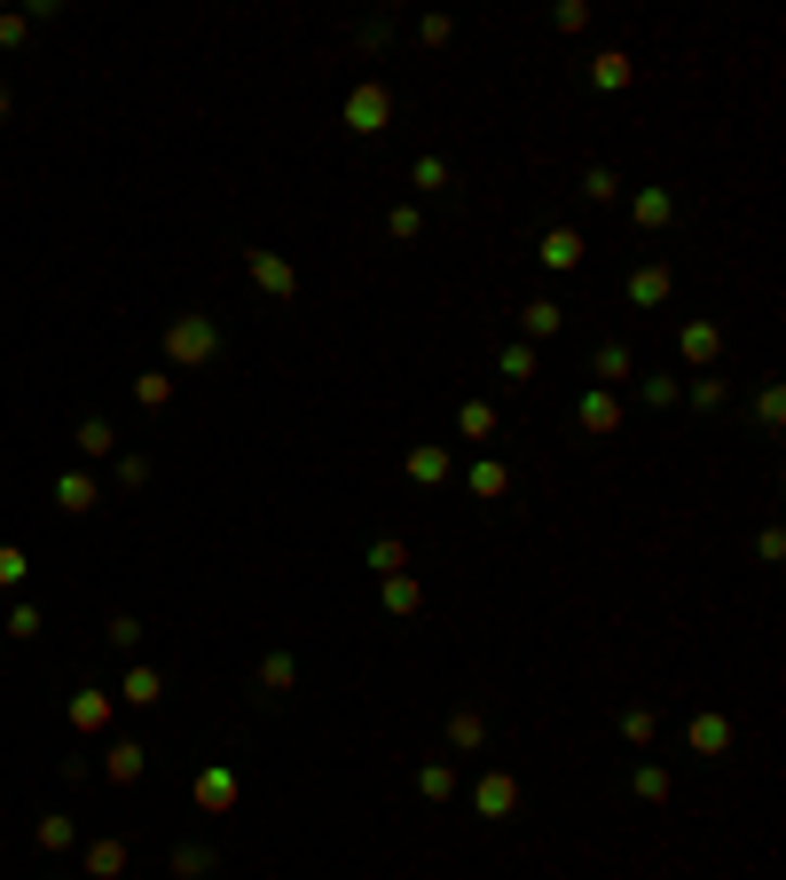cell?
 Wrapping results in <instances>:
<instances>
[{
    "mask_svg": "<svg viewBox=\"0 0 786 880\" xmlns=\"http://www.w3.org/2000/svg\"><path fill=\"white\" fill-rule=\"evenodd\" d=\"M496 369H504L511 386H528V378H535V347H504V362H496Z\"/></svg>",
    "mask_w": 786,
    "mask_h": 880,
    "instance_id": "33",
    "label": "cell"
},
{
    "mask_svg": "<svg viewBox=\"0 0 786 880\" xmlns=\"http://www.w3.org/2000/svg\"><path fill=\"white\" fill-rule=\"evenodd\" d=\"M676 354L693 362V369H708L715 354H724V330H715V323H684V330H676Z\"/></svg>",
    "mask_w": 786,
    "mask_h": 880,
    "instance_id": "9",
    "label": "cell"
},
{
    "mask_svg": "<svg viewBox=\"0 0 786 880\" xmlns=\"http://www.w3.org/2000/svg\"><path fill=\"white\" fill-rule=\"evenodd\" d=\"M630 213H637V228H669L676 221V189H637Z\"/></svg>",
    "mask_w": 786,
    "mask_h": 880,
    "instance_id": "15",
    "label": "cell"
},
{
    "mask_svg": "<svg viewBox=\"0 0 786 880\" xmlns=\"http://www.w3.org/2000/svg\"><path fill=\"white\" fill-rule=\"evenodd\" d=\"M465 488H472V495H480V503H496V495H504V488H511V472H504V464H496V456H480V464H472V472H465Z\"/></svg>",
    "mask_w": 786,
    "mask_h": 880,
    "instance_id": "24",
    "label": "cell"
},
{
    "mask_svg": "<svg viewBox=\"0 0 786 880\" xmlns=\"http://www.w3.org/2000/svg\"><path fill=\"white\" fill-rule=\"evenodd\" d=\"M72 440H79V456H87V464H103V456H118V432H111L103 417H79V432H72Z\"/></svg>",
    "mask_w": 786,
    "mask_h": 880,
    "instance_id": "20",
    "label": "cell"
},
{
    "mask_svg": "<svg viewBox=\"0 0 786 880\" xmlns=\"http://www.w3.org/2000/svg\"><path fill=\"white\" fill-rule=\"evenodd\" d=\"M150 480V456H118V488H142Z\"/></svg>",
    "mask_w": 786,
    "mask_h": 880,
    "instance_id": "41",
    "label": "cell"
},
{
    "mask_svg": "<svg viewBox=\"0 0 786 880\" xmlns=\"http://www.w3.org/2000/svg\"><path fill=\"white\" fill-rule=\"evenodd\" d=\"M756 417H763V425H778V417H786V393H778V386H763V401H756Z\"/></svg>",
    "mask_w": 786,
    "mask_h": 880,
    "instance_id": "43",
    "label": "cell"
},
{
    "mask_svg": "<svg viewBox=\"0 0 786 880\" xmlns=\"http://www.w3.org/2000/svg\"><path fill=\"white\" fill-rule=\"evenodd\" d=\"M370 574H378V582H385V574H409V543H402V535H378V543H370V558H363Z\"/></svg>",
    "mask_w": 786,
    "mask_h": 880,
    "instance_id": "21",
    "label": "cell"
},
{
    "mask_svg": "<svg viewBox=\"0 0 786 880\" xmlns=\"http://www.w3.org/2000/svg\"><path fill=\"white\" fill-rule=\"evenodd\" d=\"M637 79V63L630 55H621V48H606V55H590V87H598V95H621V87H630Z\"/></svg>",
    "mask_w": 786,
    "mask_h": 880,
    "instance_id": "11",
    "label": "cell"
},
{
    "mask_svg": "<svg viewBox=\"0 0 786 880\" xmlns=\"http://www.w3.org/2000/svg\"><path fill=\"white\" fill-rule=\"evenodd\" d=\"M174 872L196 880V872H213V850H174Z\"/></svg>",
    "mask_w": 786,
    "mask_h": 880,
    "instance_id": "38",
    "label": "cell"
},
{
    "mask_svg": "<svg viewBox=\"0 0 786 880\" xmlns=\"http://www.w3.org/2000/svg\"><path fill=\"white\" fill-rule=\"evenodd\" d=\"M630 369H637V362H630V347H613V338H606V347H598V354H590V378H598L606 393H613L621 378H630Z\"/></svg>",
    "mask_w": 786,
    "mask_h": 880,
    "instance_id": "18",
    "label": "cell"
},
{
    "mask_svg": "<svg viewBox=\"0 0 786 880\" xmlns=\"http://www.w3.org/2000/svg\"><path fill=\"white\" fill-rule=\"evenodd\" d=\"M417 228H424V213H417V205H393V221H385V236H393V244H409Z\"/></svg>",
    "mask_w": 786,
    "mask_h": 880,
    "instance_id": "35",
    "label": "cell"
},
{
    "mask_svg": "<svg viewBox=\"0 0 786 880\" xmlns=\"http://www.w3.org/2000/svg\"><path fill=\"white\" fill-rule=\"evenodd\" d=\"M684 747H693V755H724V747H732V716H693Z\"/></svg>",
    "mask_w": 786,
    "mask_h": 880,
    "instance_id": "14",
    "label": "cell"
},
{
    "mask_svg": "<svg viewBox=\"0 0 786 880\" xmlns=\"http://www.w3.org/2000/svg\"><path fill=\"white\" fill-rule=\"evenodd\" d=\"M385 118H393V87H385V79H363V87L346 95V126H354V134H385Z\"/></svg>",
    "mask_w": 786,
    "mask_h": 880,
    "instance_id": "2",
    "label": "cell"
},
{
    "mask_svg": "<svg viewBox=\"0 0 786 880\" xmlns=\"http://www.w3.org/2000/svg\"><path fill=\"white\" fill-rule=\"evenodd\" d=\"M237 802V770L228 763H213V770H196V809H205V818H220V809Z\"/></svg>",
    "mask_w": 786,
    "mask_h": 880,
    "instance_id": "8",
    "label": "cell"
},
{
    "mask_svg": "<svg viewBox=\"0 0 786 880\" xmlns=\"http://www.w3.org/2000/svg\"><path fill=\"white\" fill-rule=\"evenodd\" d=\"M669 291H676V267L669 260H645L630 276V307H669Z\"/></svg>",
    "mask_w": 786,
    "mask_h": 880,
    "instance_id": "6",
    "label": "cell"
},
{
    "mask_svg": "<svg viewBox=\"0 0 786 880\" xmlns=\"http://www.w3.org/2000/svg\"><path fill=\"white\" fill-rule=\"evenodd\" d=\"M31 841H40V850H72V818H40V826H31Z\"/></svg>",
    "mask_w": 786,
    "mask_h": 880,
    "instance_id": "32",
    "label": "cell"
},
{
    "mask_svg": "<svg viewBox=\"0 0 786 880\" xmlns=\"http://www.w3.org/2000/svg\"><path fill=\"white\" fill-rule=\"evenodd\" d=\"M126 872V850L118 841H87V880H118Z\"/></svg>",
    "mask_w": 786,
    "mask_h": 880,
    "instance_id": "26",
    "label": "cell"
},
{
    "mask_svg": "<svg viewBox=\"0 0 786 880\" xmlns=\"http://www.w3.org/2000/svg\"><path fill=\"white\" fill-rule=\"evenodd\" d=\"M103 770H111V787H135V778H142V747H135V739H111Z\"/></svg>",
    "mask_w": 786,
    "mask_h": 880,
    "instance_id": "19",
    "label": "cell"
},
{
    "mask_svg": "<svg viewBox=\"0 0 786 880\" xmlns=\"http://www.w3.org/2000/svg\"><path fill=\"white\" fill-rule=\"evenodd\" d=\"M24 574H31V566H24V551H16V543H0V590H16Z\"/></svg>",
    "mask_w": 786,
    "mask_h": 880,
    "instance_id": "37",
    "label": "cell"
},
{
    "mask_svg": "<svg viewBox=\"0 0 786 880\" xmlns=\"http://www.w3.org/2000/svg\"><path fill=\"white\" fill-rule=\"evenodd\" d=\"M630 794H637V802H669L676 787H669V770H661V763H637V778H630Z\"/></svg>",
    "mask_w": 786,
    "mask_h": 880,
    "instance_id": "28",
    "label": "cell"
},
{
    "mask_svg": "<svg viewBox=\"0 0 786 880\" xmlns=\"http://www.w3.org/2000/svg\"><path fill=\"white\" fill-rule=\"evenodd\" d=\"M519 330H528L519 347H543V338L567 330V307H559V299H528V307H519Z\"/></svg>",
    "mask_w": 786,
    "mask_h": 880,
    "instance_id": "7",
    "label": "cell"
},
{
    "mask_svg": "<svg viewBox=\"0 0 786 880\" xmlns=\"http://www.w3.org/2000/svg\"><path fill=\"white\" fill-rule=\"evenodd\" d=\"M582 197H590V205H613V197H621V174H613V165H582Z\"/></svg>",
    "mask_w": 786,
    "mask_h": 880,
    "instance_id": "27",
    "label": "cell"
},
{
    "mask_svg": "<svg viewBox=\"0 0 786 880\" xmlns=\"http://www.w3.org/2000/svg\"><path fill=\"white\" fill-rule=\"evenodd\" d=\"M0 645H9V637H0Z\"/></svg>",
    "mask_w": 786,
    "mask_h": 880,
    "instance_id": "46",
    "label": "cell"
},
{
    "mask_svg": "<svg viewBox=\"0 0 786 880\" xmlns=\"http://www.w3.org/2000/svg\"><path fill=\"white\" fill-rule=\"evenodd\" d=\"M621 739H630V747H652V707H630V716H621Z\"/></svg>",
    "mask_w": 786,
    "mask_h": 880,
    "instance_id": "34",
    "label": "cell"
},
{
    "mask_svg": "<svg viewBox=\"0 0 786 880\" xmlns=\"http://www.w3.org/2000/svg\"><path fill=\"white\" fill-rule=\"evenodd\" d=\"M291 684H300V653H268V661H259V692H291Z\"/></svg>",
    "mask_w": 786,
    "mask_h": 880,
    "instance_id": "22",
    "label": "cell"
},
{
    "mask_svg": "<svg viewBox=\"0 0 786 880\" xmlns=\"http://www.w3.org/2000/svg\"><path fill=\"white\" fill-rule=\"evenodd\" d=\"M456 432H465V440H487V432H496V410H487V401H465V410H456Z\"/></svg>",
    "mask_w": 786,
    "mask_h": 880,
    "instance_id": "30",
    "label": "cell"
},
{
    "mask_svg": "<svg viewBox=\"0 0 786 880\" xmlns=\"http://www.w3.org/2000/svg\"><path fill=\"white\" fill-rule=\"evenodd\" d=\"M535 260L567 276V267H582V236H574V228H543V252H535Z\"/></svg>",
    "mask_w": 786,
    "mask_h": 880,
    "instance_id": "16",
    "label": "cell"
},
{
    "mask_svg": "<svg viewBox=\"0 0 786 880\" xmlns=\"http://www.w3.org/2000/svg\"><path fill=\"white\" fill-rule=\"evenodd\" d=\"M111 700H118V692H103V684L72 692V731H111Z\"/></svg>",
    "mask_w": 786,
    "mask_h": 880,
    "instance_id": "10",
    "label": "cell"
},
{
    "mask_svg": "<svg viewBox=\"0 0 786 880\" xmlns=\"http://www.w3.org/2000/svg\"><path fill=\"white\" fill-rule=\"evenodd\" d=\"M424 605V582L417 574H385V614H417Z\"/></svg>",
    "mask_w": 786,
    "mask_h": 880,
    "instance_id": "25",
    "label": "cell"
},
{
    "mask_svg": "<svg viewBox=\"0 0 786 880\" xmlns=\"http://www.w3.org/2000/svg\"><path fill=\"white\" fill-rule=\"evenodd\" d=\"M0 637H40V605H16V614H9V629H0Z\"/></svg>",
    "mask_w": 786,
    "mask_h": 880,
    "instance_id": "39",
    "label": "cell"
},
{
    "mask_svg": "<svg viewBox=\"0 0 786 880\" xmlns=\"http://www.w3.org/2000/svg\"><path fill=\"white\" fill-rule=\"evenodd\" d=\"M402 472H409L417 488H441L456 464H448V449H441V440H424V449H409V464H402Z\"/></svg>",
    "mask_w": 786,
    "mask_h": 880,
    "instance_id": "12",
    "label": "cell"
},
{
    "mask_svg": "<svg viewBox=\"0 0 786 880\" xmlns=\"http://www.w3.org/2000/svg\"><path fill=\"white\" fill-rule=\"evenodd\" d=\"M213 354H220L213 315H174V323H166V362H174V369H196V362H213Z\"/></svg>",
    "mask_w": 786,
    "mask_h": 880,
    "instance_id": "1",
    "label": "cell"
},
{
    "mask_svg": "<svg viewBox=\"0 0 786 880\" xmlns=\"http://www.w3.org/2000/svg\"><path fill=\"white\" fill-rule=\"evenodd\" d=\"M157 692H166V676H157V668H126V684H118L126 707H157Z\"/></svg>",
    "mask_w": 786,
    "mask_h": 880,
    "instance_id": "23",
    "label": "cell"
},
{
    "mask_svg": "<svg viewBox=\"0 0 786 880\" xmlns=\"http://www.w3.org/2000/svg\"><path fill=\"white\" fill-rule=\"evenodd\" d=\"M135 401H142V410H166V401H174V378H166V369H150V378H135Z\"/></svg>",
    "mask_w": 786,
    "mask_h": 880,
    "instance_id": "31",
    "label": "cell"
},
{
    "mask_svg": "<svg viewBox=\"0 0 786 880\" xmlns=\"http://www.w3.org/2000/svg\"><path fill=\"white\" fill-rule=\"evenodd\" d=\"M55 503H63V512H94V503H103L94 472H63V480H55Z\"/></svg>",
    "mask_w": 786,
    "mask_h": 880,
    "instance_id": "17",
    "label": "cell"
},
{
    "mask_svg": "<svg viewBox=\"0 0 786 880\" xmlns=\"http://www.w3.org/2000/svg\"><path fill=\"white\" fill-rule=\"evenodd\" d=\"M24 32H31V16H0V48H24Z\"/></svg>",
    "mask_w": 786,
    "mask_h": 880,
    "instance_id": "44",
    "label": "cell"
},
{
    "mask_svg": "<svg viewBox=\"0 0 786 880\" xmlns=\"http://www.w3.org/2000/svg\"><path fill=\"white\" fill-rule=\"evenodd\" d=\"M135 637H142L135 614H111V645H118V653H135Z\"/></svg>",
    "mask_w": 786,
    "mask_h": 880,
    "instance_id": "40",
    "label": "cell"
},
{
    "mask_svg": "<svg viewBox=\"0 0 786 880\" xmlns=\"http://www.w3.org/2000/svg\"><path fill=\"white\" fill-rule=\"evenodd\" d=\"M574 425H582L590 440H606V432H621V401H613L606 386H590V393L574 401Z\"/></svg>",
    "mask_w": 786,
    "mask_h": 880,
    "instance_id": "5",
    "label": "cell"
},
{
    "mask_svg": "<svg viewBox=\"0 0 786 880\" xmlns=\"http://www.w3.org/2000/svg\"><path fill=\"white\" fill-rule=\"evenodd\" d=\"M417 794H424V802H448V794H456V770H448V763H424V770H417Z\"/></svg>",
    "mask_w": 786,
    "mask_h": 880,
    "instance_id": "29",
    "label": "cell"
},
{
    "mask_svg": "<svg viewBox=\"0 0 786 880\" xmlns=\"http://www.w3.org/2000/svg\"><path fill=\"white\" fill-rule=\"evenodd\" d=\"M472 809H480V818H511V809H519V778H511V770H480Z\"/></svg>",
    "mask_w": 786,
    "mask_h": 880,
    "instance_id": "4",
    "label": "cell"
},
{
    "mask_svg": "<svg viewBox=\"0 0 786 880\" xmlns=\"http://www.w3.org/2000/svg\"><path fill=\"white\" fill-rule=\"evenodd\" d=\"M244 267H252V284L268 291V299H300V267H291V260H276V252H244Z\"/></svg>",
    "mask_w": 786,
    "mask_h": 880,
    "instance_id": "3",
    "label": "cell"
},
{
    "mask_svg": "<svg viewBox=\"0 0 786 880\" xmlns=\"http://www.w3.org/2000/svg\"><path fill=\"white\" fill-rule=\"evenodd\" d=\"M0 118H9V87H0Z\"/></svg>",
    "mask_w": 786,
    "mask_h": 880,
    "instance_id": "45",
    "label": "cell"
},
{
    "mask_svg": "<svg viewBox=\"0 0 786 880\" xmlns=\"http://www.w3.org/2000/svg\"><path fill=\"white\" fill-rule=\"evenodd\" d=\"M448 747L456 755H480L487 747V716H480V707H456V716H448Z\"/></svg>",
    "mask_w": 786,
    "mask_h": 880,
    "instance_id": "13",
    "label": "cell"
},
{
    "mask_svg": "<svg viewBox=\"0 0 786 880\" xmlns=\"http://www.w3.org/2000/svg\"><path fill=\"white\" fill-rule=\"evenodd\" d=\"M676 401V378H645V410H669Z\"/></svg>",
    "mask_w": 786,
    "mask_h": 880,
    "instance_id": "42",
    "label": "cell"
},
{
    "mask_svg": "<svg viewBox=\"0 0 786 880\" xmlns=\"http://www.w3.org/2000/svg\"><path fill=\"white\" fill-rule=\"evenodd\" d=\"M409 181H417V189H448V165H441V158H417Z\"/></svg>",
    "mask_w": 786,
    "mask_h": 880,
    "instance_id": "36",
    "label": "cell"
}]
</instances>
